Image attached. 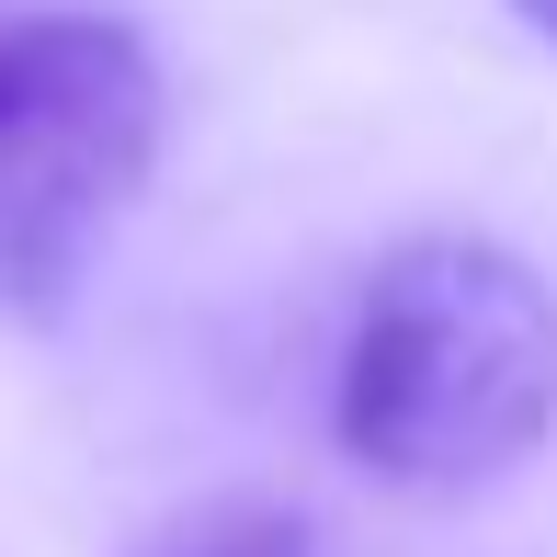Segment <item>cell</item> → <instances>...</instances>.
Segmentation results:
<instances>
[{"label":"cell","instance_id":"6da1fadb","mask_svg":"<svg viewBox=\"0 0 557 557\" xmlns=\"http://www.w3.org/2000/svg\"><path fill=\"white\" fill-rule=\"evenodd\" d=\"M331 433L364 478L421 500L490 490L557 433V296L523 250L433 227L352 296L331 364Z\"/></svg>","mask_w":557,"mask_h":557},{"label":"cell","instance_id":"7a4b0ae2","mask_svg":"<svg viewBox=\"0 0 557 557\" xmlns=\"http://www.w3.org/2000/svg\"><path fill=\"white\" fill-rule=\"evenodd\" d=\"M160 160V58L114 12H0V308H58Z\"/></svg>","mask_w":557,"mask_h":557},{"label":"cell","instance_id":"3957f363","mask_svg":"<svg viewBox=\"0 0 557 557\" xmlns=\"http://www.w3.org/2000/svg\"><path fill=\"white\" fill-rule=\"evenodd\" d=\"M125 557H319V535L285 500H194V512L148 523Z\"/></svg>","mask_w":557,"mask_h":557},{"label":"cell","instance_id":"277c9868","mask_svg":"<svg viewBox=\"0 0 557 557\" xmlns=\"http://www.w3.org/2000/svg\"><path fill=\"white\" fill-rule=\"evenodd\" d=\"M512 23H523V35H546V46H557V0H512Z\"/></svg>","mask_w":557,"mask_h":557}]
</instances>
